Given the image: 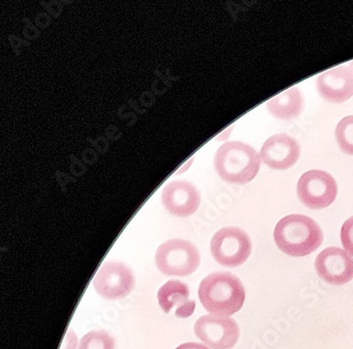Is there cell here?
I'll return each mask as SVG.
<instances>
[{"instance_id":"6da1fadb","label":"cell","mask_w":353,"mask_h":349,"mask_svg":"<svg viewBox=\"0 0 353 349\" xmlns=\"http://www.w3.org/2000/svg\"><path fill=\"white\" fill-rule=\"evenodd\" d=\"M199 297L205 310L228 317L238 313L245 301L243 284L230 272H214L201 282Z\"/></svg>"},{"instance_id":"7a4b0ae2","label":"cell","mask_w":353,"mask_h":349,"mask_svg":"<svg viewBox=\"0 0 353 349\" xmlns=\"http://www.w3.org/2000/svg\"><path fill=\"white\" fill-rule=\"evenodd\" d=\"M274 240L280 251L293 257H303L319 249L323 244V234L312 218L293 214L276 224Z\"/></svg>"},{"instance_id":"3957f363","label":"cell","mask_w":353,"mask_h":349,"mask_svg":"<svg viewBox=\"0 0 353 349\" xmlns=\"http://www.w3.org/2000/svg\"><path fill=\"white\" fill-rule=\"evenodd\" d=\"M261 162L259 154L242 142L224 143L214 156V167L219 176L234 184H246L254 180Z\"/></svg>"},{"instance_id":"277c9868","label":"cell","mask_w":353,"mask_h":349,"mask_svg":"<svg viewBox=\"0 0 353 349\" xmlns=\"http://www.w3.org/2000/svg\"><path fill=\"white\" fill-rule=\"evenodd\" d=\"M155 263L165 275L188 276L200 266V252L188 240H168L159 246Z\"/></svg>"},{"instance_id":"5b68a950","label":"cell","mask_w":353,"mask_h":349,"mask_svg":"<svg viewBox=\"0 0 353 349\" xmlns=\"http://www.w3.org/2000/svg\"><path fill=\"white\" fill-rule=\"evenodd\" d=\"M211 254L216 263L234 268L245 263L252 252V240L245 231L236 226L219 230L210 242Z\"/></svg>"},{"instance_id":"8992f818","label":"cell","mask_w":353,"mask_h":349,"mask_svg":"<svg viewBox=\"0 0 353 349\" xmlns=\"http://www.w3.org/2000/svg\"><path fill=\"white\" fill-rule=\"evenodd\" d=\"M297 195L307 208L323 210L331 206L336 198V181L325 171H307L297 183Z\"/></svg>"},{"instance_id":"52a82bcc","label":"cell","mask_w":353,"mask_h":349,"mask_svg":"<svg viewBox=\"0 0 353 349\" xmlns=\"http://www.w3.org/2000/svg\"><path fill=\"white\" fill-rule=\"evenodd\" d=\"M197 338L211 349H232L240 338L236 319L221 315H203L194 325Z\"/></svg>"},{"instance_id":"ba28073f","label":"cell","mask_w":353,"mask_h":349,"mask_svg":"<svg viewBox=\"0 0 353 349\" xmlns=\"http://www.w3.org/2000/svg\"><path fill=\"white\" fill-rule=\"evenodd\" d=\"M94 289L108 301L123 299L133 291L135 276L129 266L120 262H108L97 272Z\"/></svg>"},{"instance_id":"9c48e42d","label":"cell","mask_w":353,"mask_h":349,"mask_svg":"<svg viewBox=\"0 0 353 349\" xmlns=\"http://www.w3.org/2000/svg\"><path fill=\"white\" fill-rule=\"evenodd\" d=\"M319 277L333 286H343L352 281L353 257L345 250L329 246L315 260Z\"/></svg>"},{"instance_id":"30bf717a","label":"cell","mask_w":353,"mask_h":349,"mask_svg":"<svg viewBox=\"0 0 353 349\" xmlns=\"http://www.w3.org/2000/svg\"><path fill=\"white\" fill-rule=\"evenodd\" d=\"M301 157V147L294 138L285 134L273 136L266 140L260 158L270 169L285 171L297 163Z\"/></svg>"},{"instance_id":"8fae6325","label":"cell","mask_w":353,"mask_h":349,"mask_svg":"<svg viewBox=\"0 0 353 349\" xmlns=\"http://www.w3.org/2000/svg\"><path fill=\"white\" fill-rule=\"evenodd\" d=\"M319 96L330 103H344L353 96V71L348 65L335 67L317 76Z\"/></svg>"},{"instance_id":"7c38bea8","label":"cell","mask_w":353,"mask_h":349,"mask_svg":"<svg viewBox=\"0 0 353 349\" xmlns=\"http://www.w3.org/2000/svg\"><path fill=\"white\" fill-rule=\"evenodd\" d=\"M161 200L168 212L177 217H189L200 207L201 195L192 183L176 180L163 187Z\"/></svg>"},{"instance_id":"4fadbf2b","label":"cell","mask_w":353,"mask_h":349,"mask_svg":"<svg viewBox=\"0 0 353 349\" xmlns=\"http://www.w3.org/2000/svg\"><path fill=\"white\" fill-rule=\"evenodd\" d=\"M268 112L280 120H293L299 118L305 108V100L301 90L296 87L282 92L268 101Z\"/></svg>"},{"instance_id":"5bb4252c","label":"cell","mask_w":353,"mask_h":349,"mask_svg":"<svg viewBox=\"0 0 353 349\" xmlns=\"http://www.w3.org/2000/svg\"><path fill=\"white\" fill-rule=\"evenodd\" d=\"M189 295H190V290L186 284L177 279H172L165 283L159 289L157 299L163 313H169L175 306L179 309L187 305L190 302Z\"/></svg>"},{"instance_id":"9a60e30c","label":"cell","mask_w":353,"mask_h":349,"mask_svg":"<svg viewBox=\"0 0 353 349\" xmlns=\"http://www.w3.org/2000/svg\"><path fill=\"white\" fill-rule=\"evenodd\" d=\"M335 138L343 153L353 156V116H345L337 124Z\"/></svg>"},{"instance_id":"2e32d148","label":"cell","mask_w":353,"mask_h":349,"mask_svg":"<svg viewBox=\"0 0 353 349\" xmlns=\"http://www.w3.org/2000/svg\"><path fill=\"white\" fill-rule=\"evenodd\" d=\"M115 339L106 331L94 330L81 339L79 349H114Z\"/></svg>"},{"instance_id":"e0dca14e","label":"cell","mask_w":353,"mask_h":349,"mask_svg":"<svg viewBox=\"0 0 353 349\" xmlns=\"http://www.w3.org/2000/svg\"><path fill=\"white\" fill-rule=\"evenodd\" d=\"M341 240L345 251L353 257V216L344 222L341 231Z\"/></svg>"},{"instance_id":"ac0fdd59","label":"cell","mask_w":353,"mask_h":349,"mask_svg":"<svg viewBox=\"0 0 353 349\" xmlns=\"http://www.w3.org/2000/svg\"><path fill=\"white\" fill-rule=\"evenodd\" d=\"M195 308V302L190 301L187 305L181 307V308L176 309L175 311V315H176L177 317H188L192 315L193 311H194Z\"/></svg>"},{"instance_id":"d6986e66","label":"cell","mask_w":353,"mask_h":349,"mask_svg":"<svg viewBox=\"0 0 353 349\" xmlns=\"http://www.w3.org/2000/svg\"><path fill=\"white\" fill-rule=\"evenodd\" d=\"M77 337L74 331L69 330L68 335L65 338L64 347L63 349H76Z\"/></svg>"},{"instance_id":"ffe728a7","label":"cell","mask_w":353,"mask_h":349,"mask_svg":"<svg viewBox=\"0 0 353 349\" xmlns=\"http://www.w3.org/2000/svg\"><path fill=\"white\" fill-rule=\"evenodd\" d=\"M175 349H209L208 347L204 345L199 344V343H185Z\"/></svg>"},{"instance_id":"44dd1931","label":"cell","mask_w":353,"mask_h":349,"mask_svg":"<svg viewBox=\"0 0 353 349\" xmlns=\"http://www.w3.org/2000/svg\"><path fill=\"white\" fill-rule=\"evenodd\" d=\"M348 67H349V68H350V69H351V70H352V71H353V61H351V62H350V63H349V64H348Z\"/></svg>"}]
</instances>
